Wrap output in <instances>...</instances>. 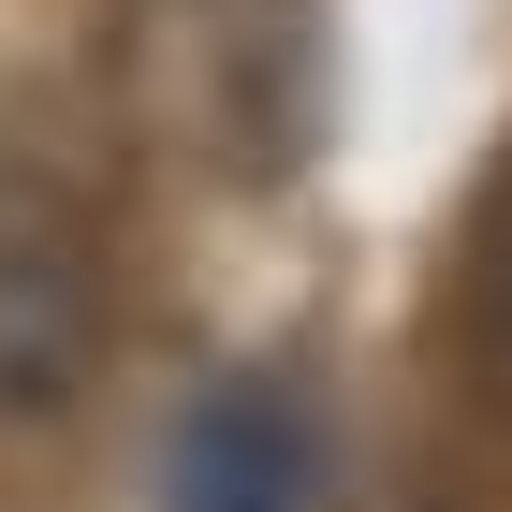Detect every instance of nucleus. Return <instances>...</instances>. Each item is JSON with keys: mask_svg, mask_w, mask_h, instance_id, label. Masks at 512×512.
Segmentation results:
<instances>
[{"mask_svg": "<svg viewBox=\"0 0 512 512\" xmlns=\"http://www.w3.org/2000/svg\"><path fill=\"white\" fill-rule=\"evenodd\" d=\"M118 381V235L59 147L0 132V439H74Z\"/></svg>", "mask_w": 512, "mask_h": 512, "instance_id": "f257e3e1", "label": "nucleus"}, {"mask_svg": "<svg viewBox=\"0 0 512 512\" xmlns=\"http://www.w3.org/2000/svg\"><path fill=\"white\" fill-rule=\"evenodd\" d=\"M161 512H322V425L293 381H205L176 454H161Z\"/></svg>", "mask_w": 512, "mask_h": 512, "instance_id": "f03ea898", "label": "nucleus"}, {"mask_svg": "<svg viewBox=\"0 0 512 512\" xmlns=\"http://www.w3.org/2000/svg\"><path fill=\"white\" fill-rule=\"evenodd\" d=\"M454 366H469V395L512 425V176L483 191L469 264H454Z\"/></svg>", "mask_w": 512, "mask_h": 512, "instance_id": "7ed1b4c3", "label": "nucleus"}]
</instances>
